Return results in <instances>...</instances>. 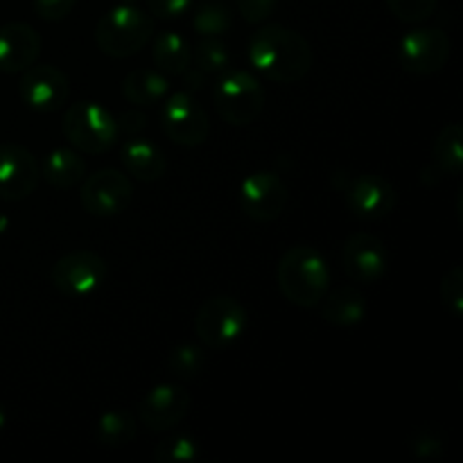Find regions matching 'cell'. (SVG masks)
I'll list each match as a JSON object with an SVG mask.
<instances>
[{"instance_id":"obj_1","label":"cell","mask_w":463,"mask_h":463,"mask_svg":"<svg viewBox=\"0 0 463 463\" xmlns=\"http://www.w3.org/2000/svg\"><path fill=\"white\" fill-rule=\"evenodd\" d=\"M247 59L265 80L276 84H294L312 71V45L297 30L283 25H265L249 39Z\"/></svg>"},{"instance_id":"obj_2","label":"cell","mask_w":463,"mask_h":463,"mask_svg":"<svg viewBox=\"0 0 463 463\" xmlns=\"http://www.w3.org/2000/svg\"><path fill=\"white\" fill-rule=\"evenodd\" d=\"M330 280L333 274L326 258L307 244L288 249L276 269L279 289L292 306L298 307L319 306L321 298L328 294Z\"/></svg>"},{"instance_id":"obj_3","label":"cell","mask_w":463,"mask_h":463,"mask_svg":"<svg viewBox=\"0 0 463 463\" xmlns=\"http://www.w3.org/2000/svg\"><path fill=\"white\" fill-rule=\"evenodd\" d=\"M154 36V16L136 5L109 9L95 25V43L107 57L127 59L138 54Z\"/></svg>"},{"instance_id":"obj_4","label":"cell","mask_w":463,"mask_h":463,"mask_svg":"<svg viewBox=\"0 0 463 463\" xmlns=\"http://www.w3.org/2000/svg\"><path fill=\"white\" fill-rule=\"evenodd\" d=\"M213 107L229 125H251L265 109V89L249 71H224L213 89Z\"/></svg>"},{"instance_id":"obj_5","label":"cell","mask_w":463,"mask_h":463,"mask_svg":"<svg viewBox=\"0 0 463 463\" xmlns=\"http://www.w3.org/2000/svg\"><path fill=\"white\" fill-rule=\"evenodd\" d=\"M118 122L95 102H75L63 116V136L81 154H107L118 143Z\"/></svg>"},{"instance_id":"obj_6","label":"cell","mask_w":463,"mask_h":463,"mask_svg":"<svg viewBox=\"0 0 463 463\" xmlns=\"http://www.w3.org/2000/svg\"><path fill=\"white\" fill-rule=\"evenodd\" d=\"M247 326V307L229 294L208 298L194 317V335L211 351H224L233 346L244 335Z\"/></svg>"},{"instance_id":"obj_7","label":"cell","mask_w":463,"mask_h":463,"mask_svg":"<svg viewBox=\"0 0 463 463\" xmlns=\"http://www.w3.org/2000/svg\"><path fill=\"white\" fill-rule=\"evenodd\" d=\"M452 41L441 27H414L398 43V63L411 75H434L448 63Z\"/></svg>"},{"instance_id":"obj_8","label":"cell","mask_w":463,"mask_h":463,"mask_svg":"<svg viewBox=\"0 0 463 463\" xmlns=\"http://www.w3.org/2000/svg\"><path fill=\"white\" fill-rule=\"evenodd\" d=\"M161 129L172 143L181 147H199L211 134L208 113L184 90L167 93L161 107Z\"/></svg>"},{"instance_id":"obj_9","label":"cell","mask_w":463,"mask_h":463,"mask_svg":"<svg viewBox=\"0 0 463 463\" xmlns=\"http://www.w3.org/2000/svg\"><path fill=\"white\" fill-rule=\"evenodd\" d=\"M81 206L93 217H116L129 208L134 199V184L120 170L104 167L84 179Z\"/></svg>"},{"instance_id":"obj_10","label":"cell","mask_w":463,"mask_h":463,"mask_svg":"<svg viewBox=\"0 0 463 463\" xmlns=\"http://www.w3.org/2000/svg\"><path fill=\"white\" fill-rule=\"evenodd\" d=\"M107 279V262L93 251H71L50 269V280L66 297H89L98 292Z\"/></svg>"},{"instance_id":"obj_11","label":"cell","mask_w":463,"mask_h":463,"mask_svg":"<svg viewBox=\"0 0 463 463\" xmlns=\"http://www.w3.org/2000/svg\"><path fill=\"white\" fill-rule=\"evenodd\" d=\"M240 206L249 220L260 224L279 220L288 206V185L276 172H251L240 188Z\"/></svg>"},{"instance_id":"obj_12","label":"cell","mask_w":463,"mask_h":463,"mask_svg":"<svg viewBox=\"0 0 463 463\" xmlns=\"http://www.w3.org/2000/svg\"><path fill=\"white\" fill-rule=\"evenodd\" d=\"M18 95L36 113H57L66 107L71 86L57 66H30L18 81Z\"/></svg>"},{"instance_id":"obj_13","label":"cell","mask_w":463,"mask_h":463,"mask_svg":"<svg viewBox=\"0 0 463 463\" xmlns=\"http://www.w3.org/2000/svg\"><path fill=\"white\" fill-rule=\"evenodd\" d=\"M41 184V165L34 154L16 143L0 145V199L23 202L36 193Z\"/></svg>"},{"instance_id":"obj_14","label":"cell","mask_w":463,"mask_h":463,"mask_svg":"<svg viewBox=\"0 0 463 463\" xmlns=\"http://www.w3.org/2000/svg\"><path fill=\"white\" fill-rule=\"evenodd\" d=\"M389 262L387 244L373 233H353L342 247V267L355 283H378L387 274Z\"/></svg>"},{"instance_id":"obj_15","label":"cell","mask_w":463,"mask_h":463,"mask_svg":"<svg viewBox=\"0 0 463 463\" xmlns=\"http://www.w3.org/2000/svg\"><path fill=\"white\" fill-rule=\"evenodd\" d=\"M193 398L179 384H158L149 389L147 396L138 405V420L149 432H167L175 430L188 416Z\"/></svg>"},{"instance_id":"obj_16","label":"cell","mask_w":463,"mask_h":463,"mask_svg":"<svg viewBox=\"0 0 463 463\" xmlns=\"http://www.w3.org/2000/svg\"><path fill=\"white\" fill-rule=\"evenodd\" d=\"M344 199L353 215L366 222L383 220L396 208V190L380 175L353 176L344 188Z\"/></svg>"},{"instance_id":"obj_17","label":"cell","mask_w":463,"mask_h":463,"mask_svg":"<svg viewBox=\"0 0 463 463\" xmlns=\"http://www.w3.org/2000/svg\"><path fill=\"white\" fill-rule=\"evenodd\" d=\"M41 54V36L27 23H7L0 27V72L18 75L34 66Z\"/></svg>"},{"instance_id":"obj_18","label":"cell","mask_w":463,"mask_h":463,"mask_svg":"<svg viewBox=\"0 0 463 463\" xmlns=\"http://www.w3.org/2000/svg\"><path fill=\"white\" fill-rule=\"evenodd\" d=\"M122 167L129 172L134 179L143 184H154L161 179L167 170V158L161 149L145 138H127L120 147Z\"/></svg>"},{"instance_id":"obj_19","label":"cell","mask_w":463,"mask_h":463,"mask_svg":"<svg viewBox=\"0 0 463 463\" xmlns=\"http://www.w3.org/2000/svg\"><path fill=\"white\" fill-rule=\"evenodd\" d=\"M317 307L321 312V319L330 326H337V328H351V326L362 324L366 319V312H369L364 294L351 285H344V288L326 294Z\"/></svg>"},{"instance_id":"obj_20","label":"cell","mask_w":463,"mask_h":463,"mask_svg":"<svg viewBox=\"0 0 463 463\" xmlns=\"http://www.w3.org/2000/svg\"><path fill=\"white\" fill-rule=\"evenodd\" d=\"M86 161L81 152L68 147H57L41 163V176L57 190H71L84 181Z\"/></svg>"},{"instance_id":"obj_21","label":"cell","mask_w":463,"mask_h":463,"mask_svg":"<svg viewBox=\"0 0 463 463\" xmlns=\"http://www.w3.org/2000/svg\"><path fill=\"white\" fill-rule=\"evenodd\" d=\"M170 93V81L156 68H136L122 80V95L136 107H152Z\"/></svg>"},{"instance_id":"obj_22","label":"cell","mask_w":463,"mask_h":463,"mask_svg":"<svg viewBox=\"0 0 463 463\" xmlns=\"http://www.w3.org/2000/svg\"><path fill=\"white\" fill-rule=\"evenodd\" d=\"M152 59L158 72L165 77H181L193 63V48L179 32L165 30L154 41Z\"/></svg>"},{"instance_id":"obj_23","label":"cell","mask_w":463,"mask_h":463,"mask_svg":"<svg viewBox=\"0 0 463 463\" xmlns=\"http://www.w3.org/2000/svg\"><path fill=\"white\" fill-rule=\"evenodd\" d=\"M136 432H138V423L136 416L125 410H109L95 423V441L102 448L116 450V448H125L127 443L134 441Z\"/></svg>"},{"instance_id":"obj_24","label":"cell","mask_w":463,"mask_h":463,"mask_svg":"<svg viewBox=\"0 0 463 463\" xmlns=\"http://www.w3.org/2000/svg\"><path fill=\"white\" fill-rule=\"evenodd\" d=\"M463 127L461 122H450L439 131V136L432 143V161L439 167V172H446L450 176H459L463 167Z\"/></svg>"},{"instance_id":"obj_25","label":"cell","mask_w":463,"mask_h":463,"mask_svg":"<svg viewBox=\"0 0 463 463\" xmlns=\"http://www.w3.org/2000/svg\"><path fill=\"white\" fill-rule=\"evenodd\" d=\"M233 25V14L222 0H206L193 14V30L199 36H224Z\"/></svg>"},{"instance_id":"obj_26","label":"cell","mask_w":463,"mask_h":463,"mask_svg":"<svg viewBox=\"0 0 463 463\" xmlns=\"http://www.w3.org/2000/svg\"><path fill=\"white\" fill-rule=\"evenodd\" d=\"M193 61L206 75H222L229 71L231 52L220 36H202L193 50Z\"/></svg>"},{"instance_id":"obj_27","label":"cell","mask_w":463,"mask_h":463,"mask_svg":"<svg viewBox=\"0 0 463 463\" xmlns=\"http://www.w3.org/2000/svg\"><path fill=\"white\" fill-rule=\"evenodd\" d=\"M202 455L199 441L190 434H172L163 439L154 450V459L158 463H194Z\"/></svg>"},{"instance_id":"obj_28","label":"cell","mask_w":463,"mask_h":463,"mask_svg":"<svg viewBox=\"0 0 463 463\" xmlns=\"http://www.w3.org/2000/svg\"><path fill=\"white\" fill-rule=\"evenodd\" d=\"M206 366V351L197 344H181L167 357V369L181 380H194Z\"/></svg>"},{"instance_id":"obj_29","label":"cell","mask_w":463,"mask_h":463,"mask_svg":"<svg viewBox=\"0 0 463 463\" xmlns=\"http://www.w3.org/2000/svg\"><path fill=\"white\" fill-rule=\"evenodd\" d=\"M389 12L407 25H419L437 12L439 0H384Z\"/></svg>"},{"instance_id":"obj_30","label":"cell","mask_w":463,"mask_h":463,"mask_svg":"<svg viewBox=\"0 0 463 463\" xmlns=\"http://www.w3.org/2000/svg\"><path fill=\"white\" fill-rule=\"evenodd\" d=\"M411 452L420 459H437L446 450V439H443L441 430L437 428H423L410 439Z\"/></svg>"},{"instance_id":"obj_31","label":"cell","mask_w":463,"mask_h":463,"mask_svg":"<svg viewBox=\"0 0 463 463\" xmlns=\"http://www.w3.org/2000/svg\"><path fill=\"white\" fill-rule=\"evenodd\" d=\"M443 306L452 312V317L463 315V269L459 265L450 267L441 280Z\"/></svg>"},{"instance_id":"obj_32","label":"cell","mask_w":463,"mask_h":463,"mask_svg":"<svg viewBox=\"0 0 463 463\" xmlns=\"http://www.w3.org/2000/svg\"><path fill=\"white\" fill-rule=\"evenodd\" d=\"M279 0H235L240 16L249 23V25H260L267 18L274 14Z\"/></svg>"},{"instance_id":"obj_33","label":"cell","mask_w":463,"mask_h":463,"mask_svg":"<svg viewBox=\"0 0 463 463\" xmlns=\"http://www.w3.org/2000/svg\"><path fill=\"white\" fill-rule=\"evenodd\" d=\"M77 0H34L36 16L48 23H59L75 9Z\"/></svg>"},{"instance_id":"obj_34","label":"cell","mask_w":463,"mask_h":463,"mask_svg":"<svg viewBox=\"0 0 463 463\" xmlns=\"http://www.w3.org/2000/svg\"><path fill=\"white\" fill-rule=\"evenodd\" d=\"M147 7L158 21H172L179 18L193 7V0H147Z\"/></svg>"},{"instance_id":"obj_35","label":"cell","mask_w":463,"mask_h":463,"mask_svg":"<svg viewBox=\"0 0 463 463\" xmlns=\"http://www.w3.org/2000/svg\"><path fill=\"white\" fill-rule=\"evenodd\" d=\"M116 122H118V131H122V134H127L131 138V136H136L138 131L145 129L147 118H145V113L140 111H125L120 113V118H116Z\"/></svg>"},{"instance_id":"obj_36","label":"cell","mask_w":463,"mask_h":463,"mask_svg":"<svg viewBox=\"0 0 463 463\" xmlns=\"http://www.w3.org/2000/svg\"><path fill=\"white\" fill-rule=\"evenodd\" d=\"M184 81H185V89L188 90H199V89H203V84H206V72H202L199 71L197 66H188V71L184 72Z\"/></svg>"},{"instance_id":"obj_37","label":"cell","mask_w":463,"mask_h":463,"mask_svg":"<svg viewBox=\"0 0 463 463\" xmlns=\"http://www.w3.org/2000/svg\"><path fill=\"white\" fill-rule=\"evenodd\" d=\"M7 419H9L7 410H5V407L0 405V432H3V428H5V425H7Z\"/></svg>"},{"instance_id":"obj_38","label":"cell","mask_w":463,"mask_h":463,"mask_svg":"<svg viewBox=\"0 0 463 463\" xmlns=\"http://www.w3.org/2000/svg\"><path fill=\"white\" fill-rule=\"evenodd\" d=\"M118 3H120V5H136L138 0H118Z\"/></svg>"}]
</instances>
